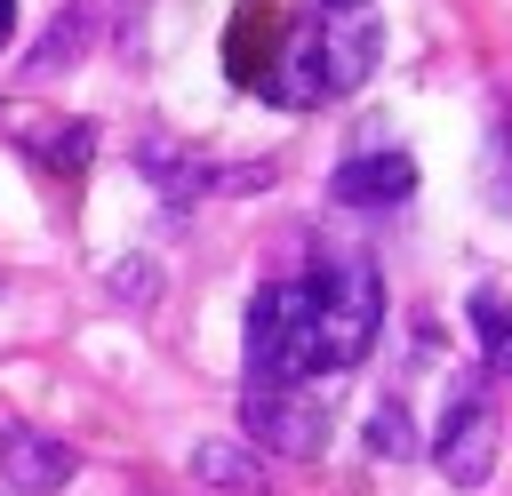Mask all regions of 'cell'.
I'll list each match as a JSON object with an SVG mask.
<instances>
[{
  "label": "cell",
  "instance_id": "4fadbf2b",
  "mask_svg": "<svg viewBox=\"0 0 512 496\" xmlns=\"http://www.w3.org/2000/svg\"><path fill=\"white\" fill-rule=\"evenodd\" d=\"M8 32H16V0H0V48H8Z\"/></svg>",
  "mask_w": 512,
  "mask_h": 496
},
{
  "label": "cell",
  "instance_id": "7a4b0ae2",
  "mask_svg": "<svg viewBox=\"0 0 512 496\" xmlns=\"http://www.w3.org/2000/svg\"><path fill=\"white\" fill-rule=\"evenodd\" d=\"M312 320H320V368H352L384 328V280L368 256H328L312 272Z\"/></svg>",
  "mask_w": 512,
  "mask_h": 496
},
{
  "label": "cell",
  "instance_id": "8992f818",
  "mask_svg": "<svg viewBox=\"0 0 512 496\" xmlns=\"http://www.w3.org/2000/svg\"><path fill=\"white\" fill-rule=\"evenodd\" d=\"M0 472H8V488L48 496L80 472V448H64L56 432H32V424H0Z\"/></svg>",
  "mask_w": 512,
  "mask_h": 496
},
{
  "label": "cell",
  "instance_id": "52a82bcc",
  "mask_svg": "<svg viewBox=\"0 0 512 496\" xmlns=\"http://www.w3.org/2000/svg\"><path fill=\"white\" fill-rule=\"evenodd\" d=\"M328 192H336L344 208H400V200L416 192V160H408V152H352V160L328 176Z\"/></svg>",
  "mask_w": 512,
  "mask_h": 496
},
{
  "label": "cell",
  "instance_id": "8fae6325",
  "mask_svg": "<svg viewBox=\"0 0 512 496\" xmlns=\"http://www.w3.org/2000/svg\"><path fill=\"white\" fill-rule=\"evenodd\" d=\"M80 48H88V16L72 8V16H56V32H48L40 48H32V72H56V64H72Z\"/></svg>",
  "mask_w": 512,
  "mask_h": 496
},
{
  "label": "cell",
  "instance_id": "30bf717a",
  "mask_svg": "<svg viewBox=\"0 0 512 496\" xmlns=\"http://www.w3.org/2000/svg\"><path fill=\"white\" fill-rule=\"evenodd\" d=\"M368 448H376L384 464H400V456H416V424H408V408H400V400H384V408L368 416Z\"/></svg>",
  "mask_w": 512,
  "mask_h": 496
},
{
  "label": "cell",
  "instance_id": "5bb4252c",
  "mask_svg": "<svg viewBox=\"0 0 512 496\" xmlns=\"http://www.w3.org/2000/svg\"><path fill=\"white\" fill-rule=\"evenodd\" d=\"M328 8H336V16H344V8H360V0H328Z\"/></svg>",
  "mask_w": 512,
  "mask_h": 496
},
{
  "label": "cell",
  "instance_id": "277c9868",
  "mask_svg": "<svg viewBox=\"0 0 512 496\" xmlns=\"http://www.w3.org/2000/svg\"><path fill=\"white\" fill-rule=\"evenodd\" d=\"M240 432H248V448H272V456H320L328 448V408L304 384H248L240 392Z\"/></svg>",
  "mask_w": 512,
  "mask_h": 496
},
{
  "label": "cell",
  "instance_id": "7c38bea8",
  "mask_svg": "<svg viewBox=\"0 0 512 496\" xmlns=\"http://www.w3.org/2000/svg\"><path fill=\"white\" fill-rule=\"evenodd\" d=\"M152 288H160V280H152V264H144V256L112 264V296H128V304H152Z\"/></svg>",
  "mask_w": 512,
  "mask_h": 496
},
{
  "label": "cell",
  "instance_id": "6da1fadb",
  "mask_svg": "<svg viewBox=\"0 0 512 496\" xmlns=\"http://www.w3.org/2000/svg\"><path fill=\"white\" fill-rule=\"evenodd\" d=\"M320 376V320H312V272L272 280L248 304V384H304Z\"/></svg>",
  "mask_w": 512,
  "mask_h": 496
},
{
  "label": "cell",
  "instance_id": "3957f363",
  "mask_svg": "<svg viewBox=\"0 0 512 496\" xmlns=\"http://www.w3.org/2000/svg\"><path fill=\"white\" fill-rule=\"evenodd\" d=\"M496 448H504V416H496V392L464 384V392L448 400L440 432H432V464H440V480H448V488H480V480L496 472Z\"/></svg>",
  "mask_w": 512,
  "mask_h": 496
},
{
  "label": "cell",
  "instance_id": "5b68a950",
  "mask_svg": "<svg viewBox=\"0 0 512 496\" xmlns=\"http://www.w3.org/2000/svg\"><path fill=\"white\" fill-rule=\"evenodd\" d=\"M376 48H384V32H376V16H360V8H344V16L312 24L320 96H344V88H360V80H368V64H376Z\"/></svg>",
  "mask_w": 512,
  "mask_h": 496
},
{
  "label": "cell",
  "instance_id": "ba28073f",
  "mask_svg": "<svg viewBox=\"0 0 512 496\" xmlns=\"http://www.w3.org/2000/svg\"><path fill=\"white\" fill-rule=\"evenodd\" d=\"M192 480L232 488V496H272V472L248 440H192Z\"/></svg>",
  "mask_w": 512,
  "mask_h": 496
},
{
  "label": "cell",
  "instance_id": "9c48e42d",
  "mask_svg": "<svg viewBox=\"0 0 512 496\" xmlns=\"http://www.w3.org/2000/svg\"><path fill=\"white\" fill-rule=\"evenodd\" d=\"M472 328H480V360H488V376L512 384V304H504L496 288H472Z\"/></svg>",
  "mask_w": 512,
  "mask_h": 496
}]
</instances>
